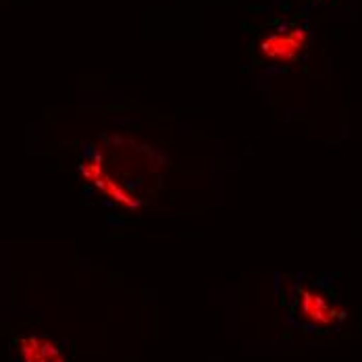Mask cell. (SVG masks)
<instances>
[{"label": "cell", "instance_id": "obj_1", "mask_svg": "<svg viewBox=\"0 0 362 362\" xmlns=\"http://www.w3.org/2000/svg\"><path fill=\"white\" fill-rule=\"evenodd\" d=\"M308 46V30L302 23H288L258 40L256 57L267 65H291Z\"/></svg>", "mask_w": 362, "mask_h": 362}, {"label": "cell", "instance_id": "obj_3", "mask_svg": "<svg viewBox=\"0 0 362 362\" xmlns=\"http://www.w3.org/2000/svg\"><path fill=\"white\" fill-rule=\"evenodd\" d=\"M19 362H71L65 348L42 333H28L17 339Z\"/></svg>", "mask_w": 362, "mask_h": 362}, {"label": "cell", "instance_id": "obj_4", "mask_svg": "<svg viewBox=\"0 0 362 362\" xmlns=\"http://www.w3.org/2000/svg\"><path fill=\"white\" fill-rule=\"evenodd\" d=\"M317 2H327V0H317Z\"/></svg>", "mask_w": 362, "mask_h": 362}, {"label": "cell", "instance_id": "obj_2", "mask_svg": "<svg viewBox=\"0 0 362 362\" xmlns=\"http://www.w3.org/2000/svg\"><path fill=\"white\" fill-rule=\"evenodd\" d=\"M293 317L308 327L327 331L344 319V310L331 300V296L313 286H298L293 293Z\"/></svg>", "mask_w": 362, "mask_h": 362}]
</instances>
